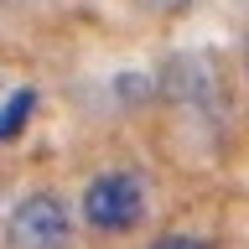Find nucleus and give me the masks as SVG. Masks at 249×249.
Listing matches in <instances>:
<instances>
[{"mask_svg":"<svg viewBox=\"0 0 249 249\" xmlns=\"http://www.w3.org/2000/svg\"><path fill=\"white\" fill-rule=\"evenodd\" d=\"M78 208H83V223H89L93 233H130L145 218V182H140L135 171H99L89 187H83V197H78Z\"/></svg>","mask_w":249,"mask_h":249,"instance_id":"f257e3e1","label":"nucleus"},{"mask_svg":"<svg viewBox=\"0 0 249 249\" xmlns=\"http://www.w3.org/2000/svg\"><path fill=\"white\" fill-rule=\"evenodd\" d=\"M244 73H249V42H244Z\"/></svg>","mask_w":249,"mask_h":249,"instance_id":"39448f33","label":"nucleus"},{"mask_svg":"<svg viewBox=\"0 0 249 249\" xmlns=\"http://www.w3.org/2000/svg\"><path fill=\"white\" fill-rule=\"evenodd\" d=\"M151 249H208L202 239H192V233H166V239H156Z\"/></svg>","mask_w":249,"mask_h":249,"instance_id":"20e7f679","label":"nucleus"},{"mask_svg":"<svg viewBox=\"0 0 249 249\" xmlns=\"http://www.w3.org/2000/svg\"><path fill=\"white\" fill-rule=\"evenodd\" d=\"M5 244L11 249H68L73 244V208L62 192H26L16 197L5 218Z\"/></svg>","mask_w":249,"mask_h":249,"instance_id":"f03ea898","label":"nucleus"},{"mask_svg":"<svg viewBox=\"0 0 249 249\" xmlns=\"http://www.w3.org/2000/svg\"><path fill=\"white\" fill-rule=\"evenodd\" d=\"M31 109H36V89H11V99H5V114H0V140H16L21 130H26Z\"/></svg>","mask_w":249,"mask_h":249,"instance_id":"7ed1b4c3","label":"nucleus"}]
</instances>
